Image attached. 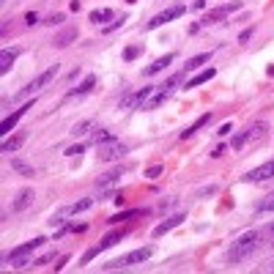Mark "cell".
Returning <instances> with one entry per match:
<instances>
[{
	"mask_svg": "<svg viewBox=\"0 0 274 274\" xmlns=\"http://www.w3.org/2000/svg\"><path fill=\"white\" fill-rule=\"evenodd\" d=\"M260 239H263L260 230H250V233H244V236H239L228 252V263L233 266V263H242V260L252 258V252L260 247Z\"/></svg>",
	"mask_w": 274,
	"mask_h": 274,
	"instance_id": "obj_1",
	"label": "cell"
},
{
	"mask_svg": "<svg viewBox=\"0 0 274 274\" xmlns=\"http://www.w3.org/2000/svg\"><path fill=\"white\" fill-rule=\"evenodd\" d=\"M186 77V69H181V71H176L173 77H168L162 85H153V93L148 96V102L143 104V110H156V107H162L165 102L170 99V93L181 85V80Z\"/></svg>",
	"mask_w": 274,
	"mask_h": 274,
	"instance_id": "obj_2",
	"label": "cell"
},
{
	"mask_svg": "<svg viewBox=\"0 0 274 274\" xmlns=\"http://www.w3.org/2000/svg\"><path fill=\"white\" fill-rule=\"evenodd\" d=\"M151 255H153V244H145V247H140V250H132V252H126V255L110 260V263H104V271H112V269H129V266L145 263V260H148Z\"/></svg>",
	"mask_w": 274,
	"mask_h": 274,
	"instance_id": "obj_3",
	"label": "cell"
},
{
	"mask_svg": "<svg viewBox=\"0 0 274 274\" xmlns=\"http://www.w3.org/2000/svg\"><path fill=\"white\" fill-rule=\"evenodd\" d=\"M55 77H58V63H55V66H50L47 71H42V74H38L36 80H33V83H28V85H25L22 91H17V93H14V102H22V99H30L33 93H36V91H42L44 85H50Z\"/></svg>",
	"mask_w": 274,
	"mask_h": 274,
	"instance_id": "obj_4",
	"label": "cell"
},
{
	"mask_svg": "<svg viewBox=\"0 0 274 274\" xmlns=\"http://www.w3.org/2000/svg\"><path fill=\"white\" fill-rule=\"evenodd\" d=\"M269 129V124L266 121H255V124H250L247 129H242V132H236V135L230 137V148H244L247 143H252V140H260L263 137V132Z\"/></svg>",
	"mask_w": 274,
	"mask_h": 274,
	"instance_id": "obj_5",
	"label": "cell"
},
{
	"mask_svg": "<svg viewBox=\"0 0 274 274\" xmlns=\"http://www.w3.org/2000/svg\"><path fill=\"white\" fill-rule=\"evenodd\" d=\"M126 236V230H110V233H107V236L102 239V242H99V244H93L91 247V250L88 252H85V255L83 258H80V266H85V263H91V260L93 258H96L99 255V252H104V250H110V247H115L118 242H121V239Z\"/></svg>",
	"mask_w": 274,
	"mask_h": 274,
	"instance_id": "obj_6",
	"label": "cell"
},
{
	"mask_svg": "<svg viewBox=\"0 0 274 274\" xmlns=\"http://www.w3.org/2000/svg\"><path fill=\"white\" fill-rule=\"evenodd\" d=\"M242 9V3H225V6H217V9L214 11H209V14H206L203 19H200V28H209V25H217V22H222L225 17L228 14H233V11H239Z\"/></svg>",
	"mask_w": 274,
	"mask_h": 274,
	"instance_id": "obj_7",
	"label": "cell"
},
{
	"mask_svg": "<svg viewBox=\"0 0 274 274\" xmlns=\"http://www.w3.org/2000/svg\"><path fill=\"white\" fill-rule=\"evenodd\" d=\"M184 14H186V6H184V3H178V6H173V9L162 11V14L151 17L145 28H148V30H156V28H162L165 22H170V19H178V17H184Z\"/></svg>",
	"mask_w": 274,
	"mask_h": 274,
	"instance_id": "obj_8",
	"label": "cell"
},
{
	"mask_svg": "<svg viewBox=\"0 0 274 274\" xmlns=\"http://www.w3.org/2000/svg\"><path fill=\"white\" fill-rule=\"evenodd\" d=\"M126 156V145L112 140V143H104L99 145V162H118V159Z\"/></svg>",
	"mask_w": 274,
	"mask_h": 274,
	"instance_id": "obj_9",
	"label": "cell"
},
{
	"mask_svg": "<svg viewBox=\"0 0 274 274\" xmlns=\"http://www.w3.org/2000/svg\"><path fill=\"white\" fill-rule=\"evenodd\" d=\"M44 242H47L44 236H36L33 242H25V244L14 247L11 252H6V255H3V260H14V258H22V255H30V252H33V250H38V247H42Z\"/></svg>",
	"mask_w": 274,
	"mask_h": 274,
	"instance_id": "obj_10",
	"label": "cell"
},
{
	"mask_svg": "<svg viewBox=\"0 0 274 274\" xmlns=\"http://www.w3.org/2000/svg\"><path fill=\"white\" fill-rule=\"evenodd\" d=\"M269 178H274V159H271V162H266V165H260V168H252L244 176V181L258 184V181H269Z\"/></svg>",
	"mask_w": 274,
	"mask_h": 274,
	"instance_id": "obj_11",
	"label": "cell"
},
{
	"mask_svg": "<svg viewBox=\"0 0 274 274\" xmlns=\"http://www.w3.org/2000/svg\"><path fill=\"white\" fill-rule=\"evenodd\" d=\"M33 200H36V192L25 186V189H19V192H17V198L11 200V211H25V209H30Z\"/></svg>",
	"mask_w": 274,
	"mask_h": 274,
	"instance_id": "obj_12",
	"label": "cell"
},
{
	"mask_svg": "<svg viewBox=\"0 0 274 274\" xmlns=\"http://www.w3.org/2000/svg\"><path fill=\"white\" fill-rule=\"evenodd\" d=\"M184 219H186L184 214H173V217H168L165 222H159L156 228H153V239H159V236H165V233H170L173 228H178V225H181Z\"/></svg>",
	"mask_w": 274,
	"mask_h": 274,
	"instance_id": "obj_13",
	"label": "cell"
},
{
	"mask_svg": "<svg viewBox=\"0 0 274 274\" xmlns=\"http://www.w3.org/2000/svg\"><path fill=\"white\" fill-rule=\"evenodd\" d=\"M28 110H33V104H25V107H19V110H14L9 118H3V124H0V135H9V132L17 126V121H19V118H22Z\"/></svg>",
	"mask_w": 274,
	"mask_h": 274,
	"instance_id": "obj_14",
	"label": "cell"
},
{
	"mask_svg": "<svg viewBox=\"0 0 274 274\" xmlns=\"http://www.w3.org/2000/svg\"><path fill=\"white\" fill-rule=\"evenodd\" d=\"M121 176H124V168H112V170H107L104 176H99L96 186L99 189H110V186H115L118 181H121Z\"/></svg>",
	"mask_w": 274,
	"mask_h": 274,
	"instance_id": "obj_15",
	"label": "cell"
},
{
	"mask_svg": "<svg viewBox=\"0 0 274 274\" xmlns=\"http://www.w3.org/2000/svg\"><path fill=\"white\" fill-rule=\"evenodd\" d=\"M173 61H176V55H173V52H170V55H165V58H156V61H153L151 66H145V69H143V74H145V77L159 74V71H165Z\"/></svg>",
	"mask_w": 274,
	"mask_h": 274,
	"instance_id": "obj_16",
	"label": "cell"
},
{
	"mask_svg": "<svg viewBox=\"0 0 274 274\" xmlns=\"http://www.w3.org/2000/svg\"><path fill=\"white\" fill-rule=\"evenodd\" d=\"M77 36H80V30H77V28H66V30H61V33L55 36V42H52V47L63 50V47H69L71 42H77Z\"/></svg>",
	"mask_w": 274,
	"mask_h": 274,
	"instance_id": "obj_17",
	"label": "cell"
},
{
	"mask_svg": "<svg viewBox=\"0 0 274 274\" xmlns=\"http://www.w3.org/2000/svg\"><path fill=\"white\" fill-rule=\"evenodd\" d=\"M17 55H19V50H3L0 52V74H9L11 66L17 61Z\"/></svg>",
	"mask_w": 274,
	"mask_h": 274,
	"instance_id": "obj_18",
	"label": "cell"
},
{
	"mask_svg": "<svg viewBox=\"0 0 274 274\" xmlns=\"http://www.w3.org/2000/svg\"><path fill=\"white\" fill-rule=\"evenodd\" d=\"M211 118H214L211 112H206V115H200V118H198L195 124H192V126H186V129L181 132V140L192 137V135H195V132H200V129H203V126H209V124H211Z\"/></svg>",
	"mask_w": 274,
	"mask_h": 274,
	"instance_id": "obj_19",
	"label": "cell"
},
{
	"mask_svg": "<svg viewBox=\"0 0 274 274\" xmlns=\"http://www.w3.org/2000/svg\"><path fill=\"white\" fill-rule=\"evenodd\" d=\"M214 74H217V69H203V71H198L192 80H186V88H198V85H203V83H209V80H214Z\"/></svg>",
	"mask_w": 274,
	"mask_h": 274,
	"instance_id": "obj_20",
	"label": "cell"
},
{
	"mask_svg": "<svg viewBox=\"0 0 274 274\" xmlns=\"http://www.w3.org/2000/svg\"><path fill=\"white\" fill-rule=\"evenodd\" d=\"M93 85H96V74H88V77L83 80V83L77 85V88H71L69 93H66V96H69V99H71V96H83V93H88Z\"/></svg>",
	"mask_w": 274,
	"mask_h": 274,
	"instance_id": "obj_21",
	"label": "cell"
},
{
	"mask_svg": "<svg viewBox=\"0 0 274 274\" xmlns=\"http://www.w3.org/2000/svg\"><path fill=\"white\" fill-rule=\"evenodd\" d=\"M211 55H214V50H209V52H200V55H195V58H189V61H186L184 69H186V71H195V69H200L203 63H209V61H211Z\"/></svg>",
	"mask_w": 274,
	"mask_h": 274,
	"instance_id": "obj_22",
	"label": "cell"
},
{
	"mask_svg": "<svg viewBox=\"0 0 274 274\" xmlns=\"http://www.w3.org/2000/svg\"><path fill=\"white\" fill-rule=\"evenodd\" d=\"M88 19H91L93 25H102V22H110V19H112V11H110V9H93Z\"/></svg>",
	"mask_w": 274,
	"mask_h": 274,
	"instance_id": "obj_23",
	"label": "cell"
},
{
	"mask_svg": "<svg viewBox=\"0 0 274 274\" xmlns=\"http://www.w3.org/2000/svg\"><path fill=\"white\" fill-rule=\"evenodd\" d=\"M11 168H14L19 176H25V178H30V176H36V170L30 168L28 162H22V159H11Z\"/></svg>",
	"mask_w": 274,
	"mask_h": 274,
	"instance_id": "obj_24",
	"label": "cell"
},
{
	"mask_svg": "<svg viewBox=\"0 0 274 274\" xmlns=\"http://www.w3.org/2000/svg\"><path fill=\"white\" fill-rule=\"evenodd\" d=\"M22 143H25V135H17V137H11V140H3V153H14Z\"/></svg>",
	"mask_w": 274,
	"mask_h": 274,
	"instance_id": "obj_25",
	"label": "cell"
},
{
	"mask_svg": "<svg viewBox=\"0 0 274 274\" xmlns=\"http://www.w3.org/2000/svg\"><path fill=\"white\" fill-rule=\"evenodd\" d=\"M137 214H143L140 209H135V211H121V214H112L110 219H107V225H118V222H124V219H132V217H137Z\"/></svg>",
	"mask_w": 274,
	"mask_h": 274,
	"instance_id": "obj_26",
	"label": "cell"
},
{
	"mask_svg": "<svg viewBox=\"0 0 274 274\" xmlns=\"http://www.w3.org/2000/svg\"><path fill=\"white\" fill-rule=\"evenodd\" d=\"M112 140H115V135H112L110 129H99L96 135H93V143L96 145H104V143H112Z\"/></svg>",
	"mask_w": 274,
	"mask_h": 274,
	"instance_id": "obj_27",
	"label": "cell"
},
{
	"mask_svg": "<svg viewBox=\"0 0 274 274\" xmlns=\"http://www.w3.org/2000/svg\"><path fill=\"white\" fill-rule=\"evenodd\" d=\"M255 211H258V214H263V211H274V195H269L266 200H260V203L255 206Z\"/></svg>",
	"mask_w": 274,
	"mask_h": 274,
	"instance_id": "obj_28",
	"label": "cell"
},
{
	"mask_svg": "<svg viewBox=\"0 0 274 274\" xmlns=\"http://www.w3.org/2000/svg\"><path fill=\"white\" fill-rule=\"evenodd\" d=\"M91 126H93V121H83V124H77L74 129H71V135H74V137H77V135H85V132L91 129Z\"/></svg>",
	"mask_w": 274,
	"mask_h": 274,
	"instance_id": "obj_29",
	"label": "cell"
},
{
	"mask_svg": "<svg viewBox=\"0 0 274 274\" xmlns=\"http://www.w3.org/2000/svg\"><path fill=\"white\" fill-rule=\"evenodd\" d=\"M143 52V47H126V52H124V58L126 61H135V58Z\"/></svg>",
	"mask_w": 274,
	"mask_h": 274,
	"instance_id": "obj_30",
	"label": "cell"
},
{
	"mask_svg": "<svg viewBox=\"0 0 274 274\" xmlns=\"http://www.w3.org/2000/svg\"><path fill=\"white\" fill-rule=\"evenodd\" d=\"M124 22H126V17H121V19H115V22H110V25H107V28H104V33H112V30H118V28H121Z\"/></svg>",
	"mask_w": 274,
	"mask_h": 274,
	"instance_id": "obj_31",
	"label": "cell"
},
{
	"mask_svg": "<svg viewBox=\"0 0 274 274\" xmlns=\"http://www.w3.org/2000/svg\"><path fill=\"white\" fill-rule=\"evenodd\" d=\"M69 156H80V153H85V145H71V148H66Z\"/></svg>",
	"mask_w": 274,
	"mask_h": 274,
	"instance_id": "obj_32",
	"label": "cell"
},
{
	"mask_svg": "<svg viewBox=\"0 0 274 274\" xmlns=\"http://www.w3.org/2000/svg\"><path fill=\"white\" fill-rule=\"evenodd\" d=\"M145 176H148V178H159V176H162V168H159V165H153V168H148Z\"/></svg>",
	"mask_w": 274,
	"mask_h": 274,
	"instance_id": "obj_33",
	"label": "cell"
},
{
	"mask_svg": "<svg viewBox=\"0 0 274 274\" xmlns=\"http://www.w3.org/2000/svg\"><path fill=\"white\" fill-rule=\"evenodd\" d=\"M63 19H66V14H52L50 19H47V25H61Z\"/></svg>",
	"mask_w": 274,
	"mask_h": 274,
	"instance_id": "obj_34",
	"label": "cell"
},
{
	"mask_svg": "<svg viewBox=\"0 0 274 274\" xmlns=\"http://www.w3.org/2000/svg\"><path fill=\"white\" fill-rule=\"evenodd\" d=\"M250 36H252V28H244L242 33H239V42H242V44H244V42H250Z\"/></svg>",
	"mask_w": 274,
	"mask_h": 274,
	"instance_id": "obj_35",
	"label": "cell"
},
{
	"mask_svg": "<svg viewBox=\"0 0 274 274\" xmlns=\"http://www.w3.org/2000/svg\"><path fill=\"white\" fill-rule=\"evenodd\" d=\"M25 22H28V25H36V22H38V14H36V11H30V14H25Z\"/></svg>",
	"mask_w": 274,
	"mask_h": 274,
	"instance_id": "obj_36",
	"label": "cell"
},
{
	"mask_svg": "<svg viewBox=\"0 0 274 274\" xmlns=\"http://www.w3.org/2000/svg\"><path fill=\"white\" fill-rule=\"evenodd\" d=\"M230 132H233V126H230V124H225V126H219L217 135H219V137H225V135H230Z\"/></svg>",
	"mask_w": 274,
	"mask_h": 274,
	"instance_id": "obj_37",
	"label": "cell"
},
{
	"mask_svg": "<svg viewBox=\"0 0 274 274\" xmlns=\"http://www.w3.org/2000/svg\"><path fill=\"white\" fill-rule=\"evenodd\" d=\"M214 192H217V186H206V189H200V192H198V198H206V195H214Z\"/></svg>",
	"mask_w": 274,
	"mask_h": 274,
	"instance_id": "obj_38",
	"label": "cell"
},
{
	"mask_svg": "<svg viewBox=\"0 0 274 274\" xmlns=\"http://www.w3.org/2000/svg\"><path fill=\"white\" fill-rule=\"evenodd\" d=\"M222 153H225V145H217V148L211 151V156H222Z\"/></svg>",
	"mask_w": 274,
	"mask_h": 274,
	"instance_id": "obj_39",
	"label": "cell"
},
{
	"mask_svg": "<svg viewBox=\"0 0 274 274\" xmlns=\"http://www.w3.org/2000/svg\"><path fill=\"white\" fill-rule=\"evenodd\" d=\"M263 271H274V258H271V260H269V263H266V266H263Z\"/></svg>",
	"mask_w": 274,
	"mask_h": 274,
	"instance_id": "obj_40",
	"label": "cell"
},
{
	"mask_svg": "<svg viewBox=\"0 0 274 274\" xmlns=\"http://www.w3.org/2000/svg\"><path fill=\"white\" fill-rule=\"evenodd\" d=\"M269 233H274V222H271V225H269Z\"/></svg>",
	"mask_w": 274,
	"mask_h": 274,
	"instance_id": "obj_41",
	"label": "cell"
}]
</instances>
